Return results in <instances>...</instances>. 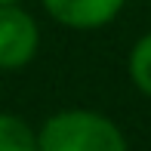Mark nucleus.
Wrapping results in <instances>:
<instances>
[{"mask_svg":"<svg viewBox=\"0 0 151 151\" xmlns=\"http://www.w3.org/2000/svg\"><path fill=\"white\" fill-rule=\"evenodd\" d=\"M40 28L19 3L0 6V68L16 71L37 56Z\"/></svg>","mask_w":151,"mask_h":151,"instance_id":"2","label":"nucleus"},{"mask_svg":"<svg viewBox=\"0 0 151 151\" xmlns=\"http://www.w3.org/2000/svg\"><path fill=\"white\" fill-rule=\"evenodd\" d=\"M12 3H22V0H0V6H12Z\"/></svg>","mask_w":151,"mask_h":151,"instance_id":"6","label":"nucleus"},{"mask_svg":"<svg viewBox=\"0 0 151 151\" xmlns=\"http://www.w3.org/2000/svg\"><path fill=\"white\" fill-rule=\"evenodd\" d=\"M127 0H43V9L59 25L74 31H93L114 22Z\"/></svg>","mask_w":151,"mask_h":151,"instance_id":"3","label":"nucleus"},{"mask_svg":"<svg viewBox=\"0 0 151 151\" xmlns=\"http://www.w3.org/2000/svg\"><path fill=\"white\" fill-rule=\"evenodd\" d=\"M37 151H129L127 136L111 117L90 108L52 114L37 133Z\"/></svg>","mask_w":151,"mask_h":151,"instance_id":"1","label":"nucleus"},{"mask_svg":"<svg viewBox=\"0 0 151 151\" xmlns=\"http://www.w3.org/2000/svg\"><path fill=\"white\" fill-rule=\"evenodd\" d=\"M0 151H37V133L19 114L0 111Z\"/></svg>","mask_w":151,"mask_h":151,"instance_id":"4","label":"nucleus"},{"mask_svg":"<svg viewBox=\"0 0 151 151\" xmlns=\"http://www.w3.org/2000/svg\"><path fill=\"white\" fill-rule=\"evenodd\" d=\"M129 77H133L136 90L151 99V31L142 34L129 52Z\"/></svg>","mask_w":151,"mask_h":151,"instance_id":"5","label":"nucleus"}]
</instances>
